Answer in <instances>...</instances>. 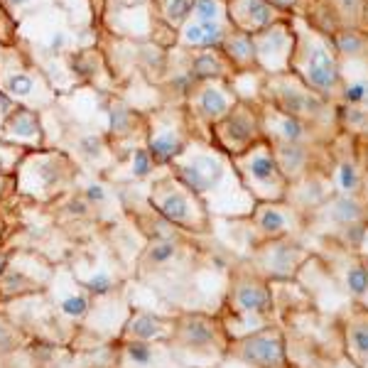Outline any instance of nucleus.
<instances>
[{"mask_svg":"<svg viewBox=\"0 0 368 368\" xmlns=\"http://www.w3.org/2000/svg\"><path fill=\"white\" fill-rule=\"evenodd\" d=\"M106 138L111 145H126L128 140H145V113L128 106L123 99L106 96L104 99Z\"/></svg>","mask_w":368,"mask_h":368,"instance_id":"nucleus-25","label":"nucleus"},{"mask_svg":"<svg viewBox=\"0 0 368 368\" xmlns=\"http://www.w3.org/2000/svg\"><path fill=\"white\" fill-rule=\"evenodd\" d=\"M229 23H209L189 15V20L177 30V45L180 50L199 52V50H219L229 35Z\"/></svg>","mask_w":368,"mask_h":368,"instance_id":"nucleus-28","label":"nucleus"},{"mask_svg":"<svg viewBox=\"0 0 368 368\" xmlns=\"http://www.w3.org/2000/svg\"><path fill=\"white\" fill-rule=\"evenodd\" d=\"M337 322L342 334V349L349 364L368 368V307L349 302Z\"/></svg>","mask_w":368,"mask_h":368,"instance_id":"nucleus-23","label":"nucleus"},{"mask_svg":"<svg viewBox=\"0 0 368 368\" xmlns=\"http://www.w3.org/2000/svg\"><path fill=\"white\" fill-rule=\"evenodd\" d=\"M59 307H62V312L67 317H84L89 312V297L84 292H72V295H64L59 300Z\"/></svg>","mask_w":368,"mask_h":368,"instance_id":"nucleus-41","label":"nucleus"},{"mask_svg":"<svg viewBox=\"0 0 368 368\" xmlns=\"http://www.w3.org/2000/svg\"><path fill=\"white\" fill-rule=\"evenodd\" d=\"M27 150L20 148V145H13V143H5L0 140V175L3 177H10L15 170H18L20 160L25 158Z\"/></svg>","mask_w":368,"mask_h":368,"instance_id":"nucleus-39","label":"nucleus"},{"mask_svg":"<svg viewBox=\"0 0 368 368\" xmlns=\"http://www.w3.org/2000/svg\"><path fill=\"white\" fill-rule=\"evenodd\" d=\"M329 182L334 194H361L366 180V167L359 155V143L351 135L339 133L329 143Z\"/></svg>","mask_w":368,"mask_h":368,"instance_id":"nucleus-17","label":"nucleus"},{"mask_svg":"<svg viewBox=\"0 0 368 368\" xmlns=\"http://www.w3.org/2000/svg\"><path fill=\"white\" fill-rule=\"evenodd\" d=\"M332 194L334 189L327 172H312V175L302 177V180L290 182L285 202L292 204L302 216H310L312 211H317Z\"/></svg>","mask_w":368,"mask_h":368,"instance_id":"nucleus-27","label":"nucleus"},{"mask_svg":"<svg viewBox=\"0 0 368 368\" xmlns=\"http://www.w3.org/2000/svg\"><path fill=\"white\" fill-rule=\"evenodd\" d=\"M229 351L236 361L253 368H290L288 339L285 332L275 324H265L256 332L229 342Z\"/></svg>","mask_w":368,"mask_h":368,"instance_id":"nucleus-15","label":"nucleus"},{"mask_svg":"<svg viewBox=\"0 0 368 368\" xmlns=\"http://www.w3.org/2000/svg\"><path fill=\"white\" fill-rule=\"evenodd\" d=\"M15 175H18L20 192L35 199H50L77 182L79 165L62 150L40 148L27 150Z\"/></svg>","mask_w":368,"mask_h":368,"instance_id":"nucleus-5","label":"nucleus"},{"mask_svg":"<svg viewBox=\"0 0 368 368\" xmlns=\"http://www.w3.org/2000/svg\"><path fill=\"white\" fill-rule=\"evenodd\" d=\"M359 258H361V263H364V268H366V273H368V236H366L364 246L359 248Z\"/></svg>","mask_w":368,"mask_h":368,"instance_id":"nucleus-49","label":"nucleus"},{"mask_svg":"<svg viewBox=\"0 0 368 368\" xmlns=\"http://www.w3.org/2000/svg\"><path fill=\"white\" fill-rule=\"evenodd\" d=\"M192 5H194V0H153L155 15L175 32L189 20Z\"/></svg>","mask_w":368,"mask_h":368,"instance_id":"nucleus-36","label":"nucleus"},{"mask_svg":"<svg viewBox=\"0 0 368 368\" xmlns=\"http://www.w3.org/2000/svg\"><path fill=\"white\" fill-rule=\"evenodd\" d=\"M317 241V261L329 273V278L342 288L349 302L368 307V273L361 263L359 253L349 251L342 243L332 238H315Z\"/></svg>","mask_w":368,"mask_h":368,"instance_id":"nucleus-13","label":"nucleus"},{"mask_svg":"<svg viewBox=\"0 0 368 368\" xmlns=\"http://www.w3.org/2000/svg\"><path fill=\"white\" fill-rule=\"evenodd\" d=\"M268 3L283 15H295L297 8H300V0H268Z\"/></svg>","mask_w":368,"mask_h":368,"instance_id":"nucleus-44","label":"nucleus"},{"mask_svg":"<svg viewBox=\"0 0 368 368\" xmlns=\"http://www.w3.org/2000/svg\"><path fill=\"white\" fill-rule=\"evenodd\" d=\"M359 30L368 35V0H361V13H359Z\"/></svg>","mask_w":368,"mask_h":368,"instance_id":"nucleus-47","label":"nucleus"},{"mask_svg":"<svg viewBox=\"0 0 368 368\" xmlns=\"http://www.w3.org/2000/svg\"><path fill=\"white\" fill-rule=\"evenodd\" d=\"M261 101L278 108V111L288 113L292 118H300V121L310 123V126L319 128V131L329 135H339L337 104L315 94L310 86L302 84L292 72L265 77L261 89Z\"/></svg>","mask_w":368,"mask_h":368,"instance_id":"nucleus-3","label":"nucleus"},{"mask_svg":"<svg viewBox=\"0 0 368 368\" xmlns=\"http://www.w3.org/2000/svg\"><path fill=\"white\" fill-rule=\"evenodd\" d=\"M359 143V140H356ZM359 155H361V162H364L366 172H368V143H359Z\"/></svg>","mask_w":368,"mask_h":368,"instance_id":"nucleus-50","label":"nucleus"},{"mask_svg":"<svg viewBox=\"0 0 368 368\" xmlns=\"http://www.w3.org/2000/svg\"><path fill=\"white\" fill-rule=\"evenodd\" d=\"M13 344H15V337H13V332H10V327L0 324V351H8Z\"/></svg>","mask_w":368,"mask_h":368,"instance_id":"nucleus-46","label":"nucleus"},{"mask_svg":"<svg viewBox=\"0 0 368 368\" xmlns=\"http://www.w3.org/2000/svg\"><path fill=\"white\" fill-rule=\"evenodd\" d=\"M253 47H256V67L265 77L290 72V59L295 52V32H292L290 18H283L256 32Z\"/></svg>","mask_w":368,"mask_h":368,"instance_id":"nucleus-18","label":"nucleus"},{"mask_svg":"<svg viewBox=\"0 0 368 368\" xmlns=\"http://www.w3.org/2000/svg\"><path fill=\"white\" fill-rule=\"evenodd\" d=\"M226 307L231 310L234 322H256V327H265L275 315V295L268 280H263L253 268H246L238 270L231 280Z\"/></svg>","mask_w":368,"mask_h":368,"instance_id":"nucleus-10","label":"nucleus"},{"mask_svg":"<svg viewBox=\"0 0 368 368\" xmlns=\"http://www.w3.org/2000/svg\"><path fill=\"white\" fill-rule=\"evenodd\" d=\"M150 202L153 209L158 211L165 221L180 226L187 231H197V234H207L209 231V211L202 204V199L187 189L177 180L167 167V175L153 182L150 189Z\"/></svg>","mask_w":368,"mask_h":368,"instance_id":"nucleus-8","label":"nucleus"},{"mask_svg":"<svg viewBox=\"0 0 368 368\" xmlns=\"http://www.w3.org/2000/svg\"><path fill=\"white\" fill-rule=\"evenodd\" d=\"M332 45L339 59H366L368 57V35L359 27H342L332 35Z\"/></svg>","mask_w":368,"mask_h":368,"instance_id":"nucleus-34","label":"nucleus"},{"mask_svg":"<svg viewBox=\"0 0 368 368\" xmlns=\"http://www.w3.org/2000/svg\"><path fill=\"white\" fill-rule=\"evenodd\" d=\"M339 104L368 106V57L342 59V99Z\"/></svg>","mask_w":368,"mask_h":368,"instance_id":"nucleus-30","label":"nucleus"},{"mask_svg":"<svg viewBox=\"0 0 368 368\" xmlns=\"http://www.w3.org/2000/svg\"><path fill=\"white\" fill-rule=\"evenodd\" d=\"M170 172L184 187L192 189L207 211H219L229 216H251V194L243 189L234 170V160L221 153L209 140L192 138L182 155L170 165Z\"/></svg>","mask_w":368,"mask_h":368,"instance_id":"nucleus-1","label":"nucleus"},{"mask_svg":"<svg viewBox=\"0 0 368 368\" xmlns=\"http://www.w3.org/2000/svg\"><path fill=\"white\" fill-rule=\"evenodd\" d=\"M238 104L236 91L226 79L197 81L184 96V111L192 123L194 138L209 140V131L214 123H219L226 113Z\"/></svg>","mask_w":368,"mask_h":368,"instance_id":"nucleus-11","label":"nucleus"},{"mask_svg":"<svg viewBox=\"0 0 368 368\" xmlns=\"http://www.w3.org/2000/svg\"><path fill=\"white\" fill-rule=\"evenodd\" d=\"M270 148L288 182H297L312 172H329V145L275 143Z\"/></svg>","mask_w":368,"mask_h":368,"instance_id":"nucleus-22","label":"nucleus"},{"mask_svg":"<svg viewBox=\"0 0 368 368\" xmlns=\"http://www.w3.org/2000/svg\"><path fill=\"white\" fill-rule=\"evenodd\" d=\"M192 15L199 20H209V23H229L226 0H194Z\"/></svg>","mask_w":368,"mask_h":368,"instance_id":"nucleus-38","label":"nucleus"},{"mask_svg":"<svg viewBox=\"0 0 368 368\" xmlns=\"http://www.w3.org/2000/svg\"><path fill=\"white\" fill-rule=\"evenodd\" d=\"M15 42H18V25L10 20V15L0 5V45H15Z\"/></svg>","mask_w":368,"mask_h":368,"instance_id":"nucleus-43","label":"nucleus"},{"mask_svg":"<svg viewBox=\"0 0 368 368\" xmlns=\"http://www.w3.org/2000/svg\"><path fill=\"white\" fill-rule=\"evenodd\" d=\"M0 5L10 15V20L15 25H20L27 18H35V15L57 8V0H0Z\"/></svg>","mask_w":368,"mask_h":368,"instance_id":"nucleus-37","label":"nucleus"},{"mask_svg":"<svg viewBox=\"0 0 368 368\" xmlns=\"http://www.w3.org/2000/svg\"><path fill=\"white\" fill-rule=\"evenodd\" d=\"M226 13H229L231 27L248 35H256L268 25L290 18V15L278 13L268 0H226Z\"/></svg>","mask_w":368,"mask_h":368,"instance_id":"nucleus-26","label":"nucleus"},{"mask_svg":"<svg viewBox=\"0 0 368 368\" xmlns=\"http://www.w3.org/2000/svg\"><path fill=\"white\" fill-rule=\"evenodd\" d=\"M234 160V170L241 180L243 189L253 197V202H280L288 194L290 182L285 180L283 170H280L278 160L273 155L268 140L253 145L243 155Z\"/></svg>","mask_w":368,"mask_h":368,"instance_id":"nucleus-7","label":"nucleus"},{"mask_svg":"<svg viewBox=\"0 0 368 368\" xmlns=\"http://www.w3.org/2000/svg\"><path fill=\"white\" fill-rule=\"evenodd\" d=\"M221 52L229 59V64L234 67V72H251L256 67V47H253V35L241 32L236 27H231L229 35H226Z\"/></svg>","mask_w":368,"mask_h":368,"instance_id":"nucleus-32","label":"nucleus"},{"mask_svg":"<svg viewBox=\"0 0 368 368\" xmlns=\"http://www.w3.org/2000/svg\"><path fill=\"white\" fill-rule=\"evenodd\" d=\"M126 334L131 337V342H155V339H165L170 334V324H165V319L140 312L128 322Z\"/></svg>","mask_w":368,"mask_h":368,"instance_id":"nucleus-35","label":"nucleus"},{"mask_svg":"<svg viewBox=\"0 0 368 368\" xmlns=\"http://www.w3.org/2000/svg\"><path fill=\"white\" fill-rule=\"evenodd\" d=\"M295 32V52L290 72L322 99L339 104L342 99V59L332 45V37L312 27L302 15H290Z\"/></svg>","mask_w":368,"mask_h":368,"instance_id":"nucleus-2","label":"nucleus"},{"mask_svg":"<svg viewBox=\"0 0 368 368\" xmlns=\"http://www.w3.org/2000/svg\"><path fill=\"white\" fill-rule=\"evenodd\" d=\"M315 256L305 241L297 238H270L253 243L251 268L268 283H295L300 270Z\"/></svg>","mask_w":368,"mask_h":368,"instance_id":"nucleus-9","label":"nucleus"},{"mask_svg":"<svg viewBox=\"0 0 368 368\" xmlns=\"http://www.w3.org/2000/svg\"><path fill=\"white\" fill-rule=\"evenodd\" d=\"M126 354L133 364L150 366L155 361V346H153V342H128Z\"/></svg>","mask_w":368,"mask_h":368,"instance_id":"nucleus-42","label":"nucleus"},{"mask_svg":"<svg viewBox=\"0 0 368 368\" xmlns=\"http://www.w3.org/2000/svg\"><path fill=\"white\" fill-rule=\"evenodd\" d=\"M361 202H364V209H366V226H368V175L364 180V189H361Z\"/></svg>","mask_w":368,"mask_h":368,"instance_id":"nucleus-48","label":"nucleus"},{"mask_svg":"<svg viewBox=\"0 0 368 368\" xmlns=\"http://www.w3.org/2000/svg\"><path fill=\"white\" fill-rule=\"evenodd\" d=\"M3 270H5V258L0 256V273H3Z\"/></svg>","mask_w":368,"mask_h":368,"instance_id":"nucleus-51","label":"nucleus"},{"mask_svg":"<svg viewBox=\"0 0 368 368\" xmlns=\"http://www.w3.org/2000/svg\"><path fill=\"white\" fill-rule=\"evenodd\" d=\"M0 140L20 145L25 150L47 148L45 143V118L40 111L27 106H15L0 126Z\"/></svg>","mask_w":368,"mask_h":368,"instance_id":"nucleus-24","label":"nucleus"},{"mask_svg":"<svg viewBox=\"0 0 368 368\" xmlns=\"http://www.w3.org/2000/svg\"><path fill=\"white\" fill-rule=\"evenodd\" d=\"M194 138L182 104H165L145 111V148L158 167H170Z\"/></svg>","mask_w":368,"mask_h":368,"instance_id":"nucleus-6","label":"nucleus"},{"mask_svg":"<svg viewBox=\"0 0 368 368\" xmlns=\"http://www.w3.org/2000/svg\"><path fill=\"white\" fill-rule=\"evenodd\" d=\"M128 3H135V0H128Z\"/></svg>","mask_w":368,"mask_h":368,"instance_id":"nucleus-52","label":"nucleus"},{"mask_svg":"<svg viewBox=\"0 0 368 368\" xmlns=\"http://www.w3.org/2000/svg\"><path fill=\"white\" fill-rule=\"evenodd\" d=\"M339 133L351 135L359 143H368V106L366 104H337Z\"/></svg>","mask_w":368,"mask_h":368,"instance_id":"nucleus-33","label":"nucleus"},{"mask_svg":"<svg viewBox=\"0 0 368 368\" xmlns=\"http://www.w3.org/2000/svg\"><path fill=\"white\" fill-rule=\"evenodd\" d=\"M263 140L261 104H251V101H238L209 131V143L229 158H238Z\"/></svg>","mask_w":368,"mask_h":368,"instance_id":"nucleus-12","label":"nucleus"},{"mask_svg":"<svg viewBox=\"0 0 368 368\" xmlns=\"http://www.w3.org/2000/svg\"><path fill=\"white\" fill-rule=\"evenodd\" d=\"M0 47H3V45H0Z\"/></svg>","mask_w":368,"mask_h":368,"instance_id":"nucleus-53","label":"nucleus"},{"mask_svg":"<svg viewBox=\"0 0 368 368\" xmlns=\"http://www.w3.org/2000/svg\"><path fill=\"white\" fill-rule=\"evenodd\" d=\"M15 106H18V104H15V101L10 99V96H5L3 91H0V126H3V121L8 118V113L13 111Z\"/></svg>","mask_w":368,"mask_h":368,"instance_id":"nucleus-45","label":"nucleus"},{"mask_svg":"<svg viewBox=\"0 0 368 368\" xmlns=\"http://www.w3.org/2000/svg\"><path fill=\"white\" fill-rule=\"evenodd\" d=\"M81 197H84L91 207H104V204H108V199H111V194H108L106 182L91 177V180H86L84 187H81Z\"/></svg>","mask_w":368,"mask_h":368,"instance_id":"nucleus-40","label":"nucleus"},{"mask_svg":"<svg viewBox=\"0 0 368 368\" xmlns=\"http://www.w3.org/2000/svg\"><path fill=\"white\" fill-rule=\"evenodd\" d=\"M0 91L18 106L35 108L40 113L59 101V94L45 79L42 69L18 42L0 47Z\"/></svg>","mask_w":368,"mask_h":368,"instance_id":"nucleus-4","label":"nucleus"},{"mask_svg":"<svg viewBox=\"0 0 368 368\" xmlns=\"http://www.w3.org/2000/svg\"><path fill=\"white\" fill-rule=\"evenodd\" d=\"M253 231L261 236V241L270 238H305V216L300 214L285 199L280 202H258L251 211Z\"/></svg>","mask_w":368,"mask_h":368,"instance_id":"nucleus-20","label":"nucleus"},{"mask_svg":"<svg viewBox=\"0 0 368 368\" xmlns=\"http://www.w3.org/2000/svg\"><path fill=\"white\" fill-rule=\"evenodd\" d=\"M261 126H263V138L270 145L275 143H319V145H329L337 135H329L319 128L310 126V123L300 121V118H292L288 113L278 111L270 104L261 101Z\"/></svg>","mask_w":368,"mask_h":368,"instance_id":"nucleus-21","label":"nucleus"},{"mask_svg":"<svg viewBox=\"0 0 368 368\" xmlns=\"http://www.w3.org/2000/svg\"><path fill=\"white\" fill-rule=\"evenodd\" d=\"M175 342H180L192 354H226L229 337L219 319L189 312L175 324Z\"/></svg>","mask_w":368,"mask_h":368,"instance_id":"nucleus-19","label":"nucleus"},{"mask_svg":"<svg viewBox=\"0 0 368 368\" xmlns=\"http://www.w3.org/2000/svg\"><path fill=\"white\" fill-rule=\"evenodd\" d=\"M104 27L111 35L126 37V40L153 42L158 15H155L153 0H106Z\"/></svg>","mask_w":368,"mask_h":368,"instance_id":"nucleus-16","label":"nucleus"},{"mask_svg":"<svg viewBox=\"0 0 368 368\" xmlns=\"http://www.w3.org/2000/svg\"><path fill=\"white\" fill-rule=\"evenodd\" d=\"M187 64L189 72L197 81H209V79H226L234 77V67L229 64V59L224 57V52L219 50H199V52H187Z\"/></svg>","mask_w":368,"mask_h":368,"instance_id":"nucleus-31","label":"nucleus"},{"mask_svg":"<svg viewBox=\"0 0 368 368\" xmlns=\"http://www.w3.org/2000/svg\"><path fill=\"white\" fill-rule=\"evenodd\" d=\"M366 224L361 194H332L310 216H305V236L339 241L351 226Z\"/></svg>","mask_w":368,"mask_h":368,"instance_id":"nucleus-14","label":"nucleus"},{"mask_svg":"<svg viewBox=\"0 0 368 368\" xmlns=\"http://www.w3.org/2000/svg\"><path fill=\"white\" fill-rule=\"evenodd\" d=\"M72 150L77 155V160H81L94 172H108L118 162L116 148L108 143L106 133L81 131L72 138Z\"/></svg>","mask_w":368,"mask_h":368,"instance_id":"nucleus-29","label":"nucleus"}]
</instances>
